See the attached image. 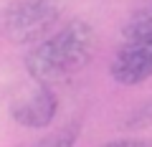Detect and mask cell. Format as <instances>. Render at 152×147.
Listing matches in <instances>:
<instances>
[{
	"label": "cell",
	"instance_id": "cell-1",
	"mask_svg": "<svg viewBox=\"0 0 152 147\" xmlns=\"http://www.w3.org/2000/svg\"><path fill=\"white\" fill-rule=\"evenodd\" d=\"M99 48L96 31L86 20H69L28 48L26 71L38 86L69 81L94 61Z\"/></svg>",
	"mask_w": 152,
	"mask_h": 147
},
{
	"label": "cell",
	"instance_id": "cell-2",
	"mask_svg": "<svg viewBox=\"0 0 152 147\" xmlns=\"http://www.w3.org/2000/svg\"><path fill=\"white\" fill-rule=\"evenodd\" d=\"M61 18V0H13L3 15V33L15 46H31L48 36Z\"/></svg>",
	"mask_w": 152,
	"mask_h": 147
},
{
	"label": "cell",
	"instance_id": "cell-3",
	"mask_svg": "<svg viewBox=\"0 0 152 147\" xmlns=\"http://www.w3.org/2000/svg\"><path fill=\"white\" fill-rule=\"evenodd\" d=\"M109 76L122 86H137L152 79V33L124 36V43L109 61Z\"/></svg>",
	"mask_w": 152,
	"mask_h": 147
},
{
	"label": "cell",
	"instance_id": "cell-4",
	"mask_svg": "<svg viewBox=\"0 0 152 147\" xmlns=\"http://www.w3.org/2000/svg\"><path fill=\"white\" fill-rule=\"evenodd\" d=\"M13 119L28 129H43L58 114V97L51 86H36L23 102H15L10 109Z\"/></svg>",
	"mask_w": 152,
	"mask_h": 147
},
{
	"label": "cell",
	"instance_id": "cell-5",
	"mask_svg": "<svg viewBox=\"0 0 152 147\" xmlns=\"http://www.w3.org/2000/svg\"><path fill=\"white\" fill-rule=\"evenodd\" d=\"M79 135H81L79 122H71V124H66V127H61V129H56V132H51V135H46L43 140L33 142L31 147H76Z\"/></svg>",
	"mask_w": 152,
	"mask_h": 147
},
{
	"label": "cell",
	"instance_id": "cell-6",
	"mask_svg": "<svg viewBox=\"0 0 152 147\" xmlns=\"http://www.w3.org/2000/svg\"><path fill=\"white\" fill-rule=\"evenodd\" d=\"M142 33H152V3L147 8H142L124 26V36H142Z\"/></svg>",
	"mask_w": 152,
	"mask_h": 147
},
{
	"label": "cell",
	"instance_id": "cell-7",
	"mask_svg": "<svg viewBox=\"0 0 152 147\" xmlns=\"http://www.w3.org/2000/svg\"><path fill=\"white\" fill-rule=\"evenodd\" d=\"M124 122H127V127H132V129H137V127H150L152 124V97L147 99V102H142Z\"/></svg>",
	"mask_w": 152,
	"mask_h": 147
},
{
	"label": "cell",
	"instance_id": "cell-8",
	"mask_svg": "<svg viewBox=\"0 0 152 147\" xmlns=\"http://www.w3.org/2000/svg\"><path fill=\"white\" fill-rule=\"evenodd\" d=\"M99 147H152V140H145V137H122V140L104 142Z\"/></svg>",
	"mask_w": 152,
	"mask_h": 147
}]
</instances>
